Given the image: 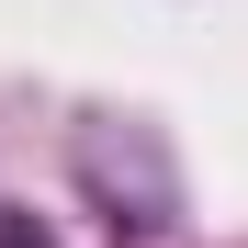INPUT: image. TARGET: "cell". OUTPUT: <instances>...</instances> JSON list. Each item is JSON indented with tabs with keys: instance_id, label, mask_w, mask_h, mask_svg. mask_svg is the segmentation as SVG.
Instances as JSON below:
<instances>
[{
	"instance_id": "cell-1",
	"label": "cell",
	"mask_w": 248,
	"mask_h": 248,
	"mask_svg": "<svg viewBox=\"0 0 248 248\" xmlns=\"http://www.w3.org/2000/svg\"><path fill=\"white\" fill-rule=\"evenodd\" d=\"M0 248H46V237H34V226H23V215H0Z\"/></svg>"
}]
</instances>
